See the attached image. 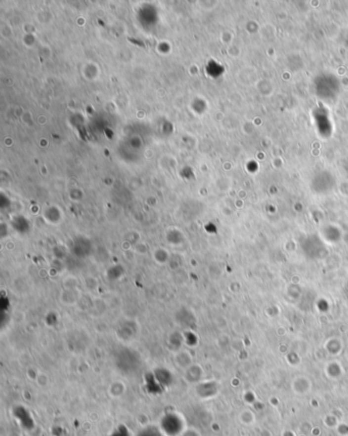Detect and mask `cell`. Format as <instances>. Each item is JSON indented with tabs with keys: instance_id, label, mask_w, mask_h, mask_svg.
<instances>
[{
	"instance_id": "4",
	"label": "cell",
	"mask_w": 348,
	"mask_h": 436,
	"mask_svg": "<svg viewBox=\"0 0 348 436\" xmlns=\"http://www.w3.org/2000/svg\"><path fill=\"white\" fill-rule=\"evenodd\" d=\"M179 436H200V435L195 429L187 428V429H184L183 432Z\"/></svg>"
},
{
	"instance_id": "1",
	"label": "cell",
	"mask_w": 348,
	"mask_h": 436,
	"mask_svg": "<svg viewBox=\"0 0 348 436\" xmlns=\"http://www.w3.org/2000/svg\"><path fill=\"white\" fill-rule=\"evenodd\" d=\"M162 431L168 436H179L184 428L180 416L176 414L166 415L162 420Z\"/></svg>"
},
{
	"instance_id": "2",
	"label": "cell",
	"mask_w": 348,
	"mask_h": 436,
	"mask_svg": "<svg viewBox=\"0 0 348 436\" xmlns=\"http://www.w3.org/2000/svg\"><path fill=\"white\" fill-rule=\"evenodd\" d=\"M125 390L126 387L123 383L121 382H115L109 389V394L113 397L115 398H119L121 397L124 394H125Z\"/></svg>"
},
{
	"instance_id": "3",
	"label": "cell",
	"mask_w": 348,
	"mask_h": 436,
	"mask_svg": "<svg viewBox=\"0 0 348 436\" xmlns=\"http://www.w3.org/2000/svg\"><path fill=\"white\" fill-rule=\"evenodd\" d=\"M177 362H178L179 365L188 368L190 366V357H189V355H187L185 353H180L178 356H177Z\"/></svg>"
}]
</instances>
